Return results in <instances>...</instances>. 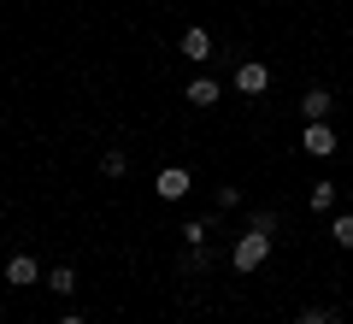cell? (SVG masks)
I'll list each match as a JSON object with an SVG mask.
<instances>
[{
    "instance_id": "10",
    "label": "cell",
    "mask_w": 353,
    "mask_h": 324,
    "mask_svg": "<svg viewBox=\"0 0 353 324\" xmlns=\"http://www.w3.org/2000/svg\"><path fill=\"white\" fill-rule=\"evenodd\" d=\"M212 230H218V218H189V225H183V242H189V248H201Z\"/></svg>"
},
{
    "instance_id": "4",
    "label": "cell",
    "mask_w": 353,
    "mask_h": 324,
    "mask_svg": "<svg viewBox=\"0 0 353 324\" xmlns=\"http://www.w3.org/2000/svg\"><path fill=\"white\" fill-rule=\"evenodd\" d=\"M236 88L241 95H265V88H271V71H265L259 59H241L236 65Z\"/></svg>"
},
{
    "instance_id": "12",
    "label": "cell",
    "mask_w": 353,
    "mask_h": 324,
    "mask_svg": "<svg viewBox=\"0 0 353 324\" xmlns=\"http://www.w3.org/2000/svg\"><path fill=\"white\" fill-rule=\"evenodd\" d=\"M48 289H53V295H77V271H71V265H53V271H48Z\"/></svg>"
},
{
    "instance_id": "16",
    "label": "cell",
    "mask_w": 353,
    "mask_h": 324,
    "mask_svg": "<svg viewBox=\"0 0 353 324\" xmlns=\"http://www.w3.org/2000/svg\"><path fill=\"white\" fill-rule=\"evenodd\" d=\"M241 207V189L236 183H218V212H236Z\"/></svg>"
},
{
    "instance_id": "3",
    "label": "cell",
    "mask_w": 353,
    "mask_h": 324,
    "mask_svg": "<svg viewBox=\"0 0 353 324\" xmlns=\"http://www.w3.org/2000/svg\"><path fill=\"white\" fill-rule=\"evenodd\" d=\"M176 53L194 59V65H206V59H212V36H206L201 24H189V30H183V41H176Z\"/></svg>"
},
{
    "instance_id": "1",
    "label": "cell",
    "mask_w": 353,
    "mask_h": 324,
    "mask_svg": "<svg viewBox=\"0 0 353 324\" xmlns=\"http://www.w3.org/2000/svg\"><path fill=\"white\" fill-rule=\"evenodd\" d=\"M271 260V236H259V230H248V236H236V248H230V265H236L241 277L259 271V265Z\"/></svg>"
},
{
    "instance_id": "5",
    "label": "cell",
    "mask_w": 353,
    "mask_h": 324,
    "mask_svg": "<svg viewBox=\"0 0 353 324\" xmlns=\"http://www.w3.org/2000/svg\"><path fill=\"white\" fill-rule=\"evenodd\" d=\"M330 106H336V95H330V88H306V95H301V118H306V124L330 118Z\"/></svg>"
},
{
    "instance_id": "7",
    "label": "cell",
    "mask_w": 353,
    "mask_h": 324,
    "mask_svg": "<svg viewBox=\"0 0 353 324\" xmlns=\"http://www.w3.org/2000/svg\"><path fill=\"white\" fill-rule=\"evenodd\" d=\"M41 277V265H36V254H12V260H6V283L12 289H24V283H36Z\"/></svg>"
},
{
    "instance_id": "11",
    "label": "cell",
    "mask_w": 353,
    "mask_h": 324,
    "mask_svg": "<svg viewBox=\"0 0 353 324\" xmlns=\"http://www.w3.org/2000/svg\"><path fill=\"white\" fill-rule=\"evenodd\" d=\"M212 265H218V254L206 248V242H201V248H189V254H183V271H212Z\"/></svg>"
},
{
    "instance_id": "9",
    "label": "cell",
    "mask_w": 353,
    "mask_h": 324,
    "mask_svg": "<svg viewBox=\"0 0 353 324\" xmlns=\"http://www.w3.org/2000/svg\"><path fill=\"white\" fill-rule=\"evenodd\" d=\"M306 200H312V212H330V207H336V183H330V177H318V183L306 189Z\"/></svg>"
},
{
    "instance_id": "15",
    "label": "cell",
    "mask_w": 353,
    "mask_h": 324,
    "mask_svg": "<svg viewBox=\"0 0 353 324\" xmlns=\"http://www.w3.org/2000/svg\"><path fill=\"white\" fill-rule=\"evenodd\" d=\"M330 236H336L341 248H353V212H336V225H330Z\"/></svg>"
},
{
    "instance_id": "18",
    "label": "cell",
    "mask_w": 353,
    "mask_h": 324,
    "mask_svg": "<svg viewBox=\"0 0 353 324\" xmlns=\"http://www.w3.org/2000/svg\"><path fill=\"white\" fill-rule=\"evenodd\" d=\"M59 324H88V318H77V312H65V318H59Z\"/></svg>"
},
{
    "instance_id": "8",
    "label": "cell",
    "mask_w": 353,
    "mask_h": 324,
    "mask_svg": "<svg viewBox=\"0 0 353 324\" xmlns=\"http://www.w3.org/2000/svg\"><path fill=\"white\" fill-rule=\"evenodd\" d=\"M218 95H224V88H218L212 77H194V83L183 88V100H189V106H218Z\"/></svg>"
},
{
    "instance_id": "19",
    "label": "cell",
    "mask_w": 353,
    "mask_h": 324,
    "mask_svg": "<svg viewBox=\"0 0 353 324\" xmlns=\"http://www.w3.org/2000/svg\"><path fill=\"white\" fill-rule=\"evenodd\" d=\"M294 324H306V318H294Z\"/></svg>"
},
{
    "instance_id": "14",
    "label": "cell",
    "mask_w": 353,
    "mask_h": 324,
    "mask_svg": "<svg viewBox=\"0 0 353 324\" xmlns=\"http://www.w3.org/2000/svg\"><path fill=\"white\" fill-rule=\"evenodd\" d=\"M277 225H283V218H277L271 207H259V212L248 218V230H259V236H277Z\"/></svg>"
},
{
    "instance_id": "6",
    "label": "cell",
    "mask_w": 353,
    "mask_h": 324,
    "mask_svg": "<svg viewBox=\"0 0 353 324\" xmlns=\"http://www.w3.org/2000/svg\"><path fill=\"white\" fill-rule=\"evenodd\" d=\"M153 189H159V200H183V195H189V171H183V165H165Z\"/></svg>"
},
{
    "instance_id": "2",
    "label": "cell",
    "mask_w": 353,
    "mask_h": 324,
    "mask_svg": "<svg viewBox=\"0 0 353 324\" xmlns=\"http://www.w3.org/2000/svg\"><path fill=\"white\" fill-rule=\"evenodd\" d=\"M301 148L312 153V160H330V153H336V130H330V118H318V124L301 130Z\"/></svg>"
},
{
    "instance_id": "17",
    "label": "cell",
    "mask_w": 353,
    "mask_h": 324,
    "mask_svg": "<svg viewBox=\"0 0 353 324\" xmlns=\"http://www.w3.org/2000/svg\"><path fill=\"white\" fill-rule=\"evenodd\" d=\"M301 318H306V324H341L336 307H312V312H301Z\"/></svg>"
},
{
    "instance_id": "13",
    "label": "cell",
    "mask_w": 353,
    "mask_h": 324,
    "mask_svg": "<svg viewBox=\"0 0 353 324\" xmlns=\"http://www.w3.org/2000/svg\"><path fill=\"white\" fill-rule=\"evenodd\" d=\"M101 171H106V177H124V171H130V153H124V148H106V153H101Z\"/></svg>"
}]
</instances>
